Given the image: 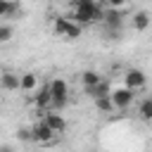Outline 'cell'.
<instances>
[{
  "mask_svg": "<svg viewBox=\"0 0 152 152\" xmlns=\"http://www.w3.org/2000/svg\"><path fill=\"white\" fill-rule=\"evenodd\" d=\"M71 19L81 26H88V24H95V21H102L104 12L97 2H88V5H78V7H71Z\"/></svg>",
  "mask_w": 152,
  "mask_h": 152,
  "instance_id": "obj_1",
  "label": "cell"
},
{
  "mask_svg": "<svg viewBox=\"0 0 152 152\" xmlns=\"http://www.w3.org/2000/svg\"><path fill=\"white\" fill-rule=\"evenodd\" d=\"M52 28H55L57 36H64V38H71V40H76L81 36V24H76L71 17H55Z\"/></svg>",
  "mask_w": 152,
  "mask_h": 152,
  "instance_id": "obj_2",
  "label": "cell"
},
{
  "mask_svg": "<svg viewBox=\"0 0 152 152\" xmlns=\"http://www.w3.org/2000/svg\"><path fill=\"white\" fill-rule=\"evenodd\" d=\"M50 90H52V109L55 112H62L64 104H66V97H69V86L64 78H55L50 81Z\"/></svg>",
  "mask_w": 152,
  "mask_h": 152,
  "instance_id": "obj_3",
  "label": "cell"
},
{
  "mask_svg": "<svg viewBox=\"0 0 152 152\" xmlns=\"http://www.w3.org/2000/svg\"><path fill=\"white\" fill-rule=\"evenodd\" d=\"M133 100H135V90H131L128 86L112 90V102L116 104V109H128L133 104Z\"/></svg>",
  "mask_w": 152,
  "mask_h": 152,
  "instance_id": "obj_4",
  "label": "cell"
},
{
  "mask_svg": "<svg viewBox=\"0 0 152 152\" xmlns=\"http://www.w3.org/2000/svg\"><path fill=\"white\" fill-rule=\"evenodd\" d=\"M33 102H36V107H38L40 112L52 109V90H50V83H48V86H40V88L36 90Z\"/></svg>",
  "mask_w": 152,
  "mask_h": 152,
  "instance_id": "obj_5",
  "label": "cell"
},
{
  "mask_svg": "<svg viewBox=\"0 0 152 152\" xmlns=\"http://www.w3.org/2000/svg\"><path fill=\"white\" fill-rule=\"evenodd\" d=\"M31 133H33V140H36V142H52V140H55V135H57V133L45 124V119H43V121H38V124L31 128Z\"/></svg>",
  "mask_w": 152,
  "mask_h": 152,
  "instance_id": "obj_6",
  "label": "cell"
},
{
  "mask_svg": "<svg viewBox=\"0 0 152 152\" xmlns=\"http://www.w3.org/2000/svg\"><path fill=\"white\" fill-rule=\"evenodd\" d=\"M43 119H45V124H48L57 135L66 131V121H64V116H62L59 112H55V109H52V112H45V114H43Z\"/></svg>",
  "mask_w": 152,
  "mask_h": 152,
  "instance_id": "obj_7",
  "label": "cell"
},
{
  "mask_svg": "<svg viewBox=\"0 0 152 152\" xmlns=\"http://www.w3.org/2000/svg\"><path fill=\"white\" fill-rule=\"evenodd\" d=\"M124 81H126V86L131 88V90H138V88H142L145 86V74L140 71V69H128L126 71V76H124Z\"/></svg>",
  "mask_w": 152,
  "mask_h": 152,
  "instance_id": "obj_8",
  "label": "cell"
},
{
  "mask_svg": "<svg viewBox=\"0 0 152 152\" xmlns=\"http://www.w3.org/2000/svg\"><path fill=\"white\" fill-rule=\"evenodd\" d=\"M21 14V7H19V2H14V0H0V17L7 21V19H12V17H19Z\"/></svg>",
  "mask_w": 152,
  "mask_h": 152,
  "instance_id": "obj_9",
  "label": "cell"
},
{
  "mask_svg": "<svg viewBox=\"0 0 152 152\" xmlns=\"http://www.w3.org/2000/svg\"><path fill=\"white\" fill-rule=\"evenodd\" d=\"M121 12H119V7H109L107 12H104V17H102V21H104V26L107 28H119L121 26Z\"/></svg>",
  "mask_w": 152,
  "mask_h": 152,
  "instance_id": "obj_10",
  "label": "cell"
},
{
  "mask_svg": "<svg viewBox=\"0 0 152 152\" xmlns=\"http://www.w3.org/2000/svg\"><path fill=\"white\" fill-rule=\"evenodd\" d=\"M86 93H88L93 100H97V97H107V95H112V88H109V83H107V81H100L97 86L86 88Z\"/></svg>",
  "mask_w": 152,
  "mask_h": 152,
  "instance_id": "obj_11",
  "label": "cell"
},
{
  "mask_svg": "<svg viewBox=\"0 0 152 152\" xmlns=\"http://www.w3.org/2000/svg\"><path fill=\"white\" fill-rule=\"evenodd\" d=\"M2 88L5 90H19L21 88V76H17L12 71H5L2 74Z\"/></svg>",
  "mask_w": 152,
  "mask_h": 152,
  "instance_id": "obj_12",
  "label": "cell"
},
{
  "mask_svg": "<svg viewBox=\"0 0 152 152\" xmlns=\"http://www.w3.org/2000/svg\"><path fill=\"white\" fill-rule=\"evenodd\" d=\"M150 21H152V19H150V14H147L145 10H140V12L133 14V28H135V31H145V28L150 26Z\"/></svg>",
  "mask_w": 152,
  "mask_h": 152,
  "instance_id": "obj_13",
  "label": "cell"
},
{
  "mask_svg": "<svg viewBox=\"0 0 152 152\" xmlns=\"http://www.w3.org/2000/svg\"><path fill=\"white\" fill-rule=\"evenodd\" d=\"M95 102V109L97 112H102V114H109V112H114V102H112V95H107V97H97V100H93Z\"/></svg>",
  "mask_w": 152,
  "mask_h": 152,
  "instance_id": "obj_14",
  "label": "cell"
},
{
  "mask_svg": "<svg viewBox=\"0 0 152 152\" xmlns=\"http://www.w3.org/2000/svg\"><path fill=\"white\" fill-rule=\"evenodd\" d=\"M36 86H38V76L36 74H21V90L24 93L36 90Z\"/></svg>",
  "mask_w": 152,
  "mask_h": 152,
  "instance_id": "obj_15",
  "label": "cell"
},
{
  "mask_svg": "<svg viewBox=\"0 0 152 152\" xmlns=\"http://www.w3.org/2000/svg\"><path fill=\"white\" fill-rule=\"evenodd\" d=\"M138 114H140V119H142V121H152V97H145V100L140 102Z\"/></svg>",
  "mask_w": 152,
  "mask_h": 152,
  "instance_id": "obj_16",
  "label": "cell"
},
{
  "mask_svg": "<svg viewBox=\"0 0 152 152\" xmlns=\"http://www.w3.org/2000/svg\"><path fill=\"white\" fill-rule=\"evenodd\" d=\"M81 81H83V86H86V88H90V86H97L102 78H100V74H97V71L88 69V71H83V74H81Z\"/></svg>",
  "mask_w": 152,
  "mask_h": 152,
  "instance_id": "obj_17",
  "label": "cell"
},
{
  "mask_svg": "<svg viewBox=\"0 0 152 152\" xmlns=\"http://www.w3.org/2000/svg\"><path fill=\"white\" fill-rule=\"evenodd\" d=\"M10 38H12V26L7 21H2V26H0V43H7Z\"/></svg>",
  "mask_w": 152,
  "mask_h": 152,
  "instance_id": "obj_18",
  "label": "cell"
},
{
  "mask_svg": "<svg viewBox=\"0 0 152 152\" xmlns=\"http://www.w3.org/2000/svg\"><path fill=\"white\" fill-rule=\"evenodd\" d=\"M107 5H109V7H124L126 0H107Z\"/></svg>",
  "mask_w": 152,
  "mask_h": 152,
  "instance_id": "obj_19",
  "label": "cell"
},
{
  "mask_svg": "<svg viewBox=\"0 0 152 152\" xmlns=\"http://www.w3.org/2000/svg\"><path fill=\"white\" fill-rule=\"evenodd\" d=\"M88 2H97V0H71V7H78V5H88Z\"/></svg>",
  "mask_w": 152,
  "mask_h": 152,
  "instance_id": "obj_20",
  "label": "cell"
},
{
  "mask_svg": "<svg viewBox=\"0 0 152 152\" xmlns=\"http://www.w3.org/2000/svg\"><path fill=\"white\" fill-rule=\"evenodd\" d=\"M0 152H12V147H7V145H2V147H0Z\"/></svg>",
  "mask_w": 152,
  "mask_h": 152,
  "instance_id": "obj_21",
  "label": "cell"
}]
</instances>
